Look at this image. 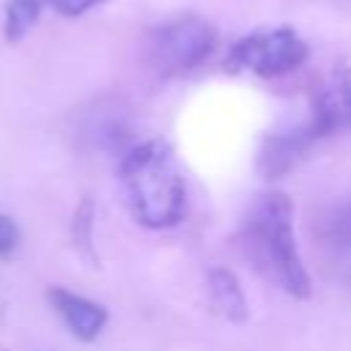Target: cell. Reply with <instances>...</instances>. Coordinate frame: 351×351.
I'll use <instances>...</instances> for the list:
<instances>
[{"mask_svg": "<svg viewBox=\"0 0 351 351\" xmlns=\"http://www.w3.org/2000/svg\"><path fill=\"white\" fill-rule=\"evenodd\" d=\"M241 250L255 271L293 299L310 296V274L302 263L293 230V203L282 192H263L241 219Z\"/></svg>", "mask_w": 351, "mask_h": 351, "instance_id": "6da1fadb", "label": "cell"}, {"mask_svg": "<svg viewBox=\"0 0 351 351\" xmlns=\"http://www.w3.org/2000/svg\"><path fill=\"white\" fill-rule=\"evenodd\" d=\"M121 186L132 217L151 230L173 228L186 214V184L167 143L145 140L121 154Z\"/></svg>", "mask_w": 351, "mask_h": 351, "instance_id": "7a4b0ae2", "label": "cell"}, {"mask_svg": "<svg viewBox=\"0 0 351 351\" xmlns=\"http://www.w3.org/2000/svg\"><path fill=\"white\" fill-rule=\"evenodd\" d=\"M214 47H217L214 27L203 16L181 14L148 30L143 55H145V63L156 74L176 77V74H186L197 69L200 63H206Z\"/></svg>", "mask_w": 351, "mask_h": 351, "instance_id": "3957f363", "label": "cell"}, {"mask_svg": "<svg viewBox=\"0 0 351 351\" xmlns=\"http://www.w3.org/2000/svg\"><path fill=\"white\" fill-rule=\"evenodd\" d=\"M307 60V44L293 27H263L239 38L228 52V69L255 77H280Z\"/></svg>", "mask_w": 351, "mask_h": 351, "instance_id": "277c9868", "label": "cell"}, {"mask_svg": "<svg viewBox=\"0 0 351 351\" xmlns=\"http://www.w3.org/2000/svg\"><path fill=\"white\" fill-rule=\"evenodd\" d=\"M313 247L324 271L351 285V197H335L315 214Z\"/></svg>", "mask_w": 351, "mask_h": 351, "instance_id": "5b68a950", "label": "cell"}, {"mask_svg": "<svg viewBox=\"0 0 351 351\" xmlns=\"http://www.w3.org/2000/svg\"><path fill=\"white\" fill-rule=\"evenodd\" d=\"M47 299L55 307V313L63 318L69 332L82 343L96 340L101 335V329L107 326V318H110L107 307L93 302V299H85V296L66 291V288H58V285L47 291Z\"/></svg>", "mask_w": 351, "mask_h": 351, "instance_id": "8992f818", "label": "cell"}, {"mask_svg": "<svg viewBox=\"0 0 351 351\" xmlns=\"http://www.w3.org/2000/svg\"><path fill=\"white\" fill-rule=\"evenodd\" d=\"M318 137H315L310 121L304 126H296V129H288V132L266 137L263 145H261V154H258V170L266 173L269 178H277V176L288 173L307 154V148Z\"/></svg>", "mask_w": 351, "mask_h": 351, "instance_id": "52a82bcc", "label": "cell"}, {"mask_svg": "<svg viewBox=\"0 0 351 351\" xmlns=\"http://www.w3.org/2000/svg\"><path fill=\"white\" fill-rule=\"evenodd\" d=\"M310 126L315 137H326L351 126V66L315 96Z\"/></svg>", "mask_w": 351, "mask_h": 351, "instance_id": "ba28073f", "label": "cell"}, {"mask_svg": "<svg viewBox=\"0 0 351 351\" xmlns=\"http://www.w3.org/2000/svg\"><path fill=\"white\" fill-rule=\"evenodd\" d=\"M206 288H208V299H211V307L233 321V324H241L247 321L250 315V307H247V296L241 291V282L239 277L225 269V266H211L208 274H206Z\"/></svg>", "mask_w": 351, "mask_h": 351, "instance_id": "9c48e42d", "label": "cell"}, {"mask_svg": "<svg viewBox=\"0 0 351 351\" xmlns=\"http://www.w3.org/2000/svg\"><path fill=\"white\" fill-rule=\"evenodd\" d=\"M90 140L115 154H126L132 148V123L118 107H104L90 123Z\"/></svg>", "mask_w": 351, "mask_h": 351, "instance_id": "30bf717a", "label": "cell"}, {"mask_svg": "<svg viewBox=\"0 0 351 351\" xmlns=\"http://www.w3.org/2000/svg\"><path fill=\"white\" fill-rule=\"evenodd\" d=\"M41 5L44 0H8L5 3V38L8 41H19L27 36V30L38 22L41 16Z\"/></svg>", "mask_w": 351, "mask_h": 351, "instance_id": "8fae6325", "label": "cell"}, {"mask_svg": "<svg viewBox=\"0 0 351 351\" xmlns=\"http://www.w3.org/2000/svg\"><path fill=\"white\" fill-rule=\"evenodd\" d=\"M71 233H74V244L82 250V255H88L90 261H96L93 255V200L82 197L77 211H74V222H71Z\"/></svg>", "mask_w": 351, "mask_h": 351, "instance_id": "7c38bea8", "label": "cell"}, {"mask_svg": "<svg viewBox=\"0 0 351 351\" xmlns=\"http://www.w3.org/2000/svg\"><path fill=\"white\" fill-rule=\"evenodd\" d=\"M101 3H107V0H44V5L55 8L60 16H82L85 11H90Z\"/></svg>", "mask_w": 351, "mask_h": 351, "instance_id": "4fadbf2b", "label": "cell"}, {"mask_svg": "<svg viewBox=\"0 0 351 351\" xmlns=\"http://www.w3.org/2000/svg\"><path fill=\"white\" fill-rule=\"evenodd\" d=\"M19 247V228L11 217L0 214V258H8Z\"/></svg>", "mask_w": 351, "mask_h": 351, "instance_id": "5bb4252c", "label": "cell"}]
</instances>
